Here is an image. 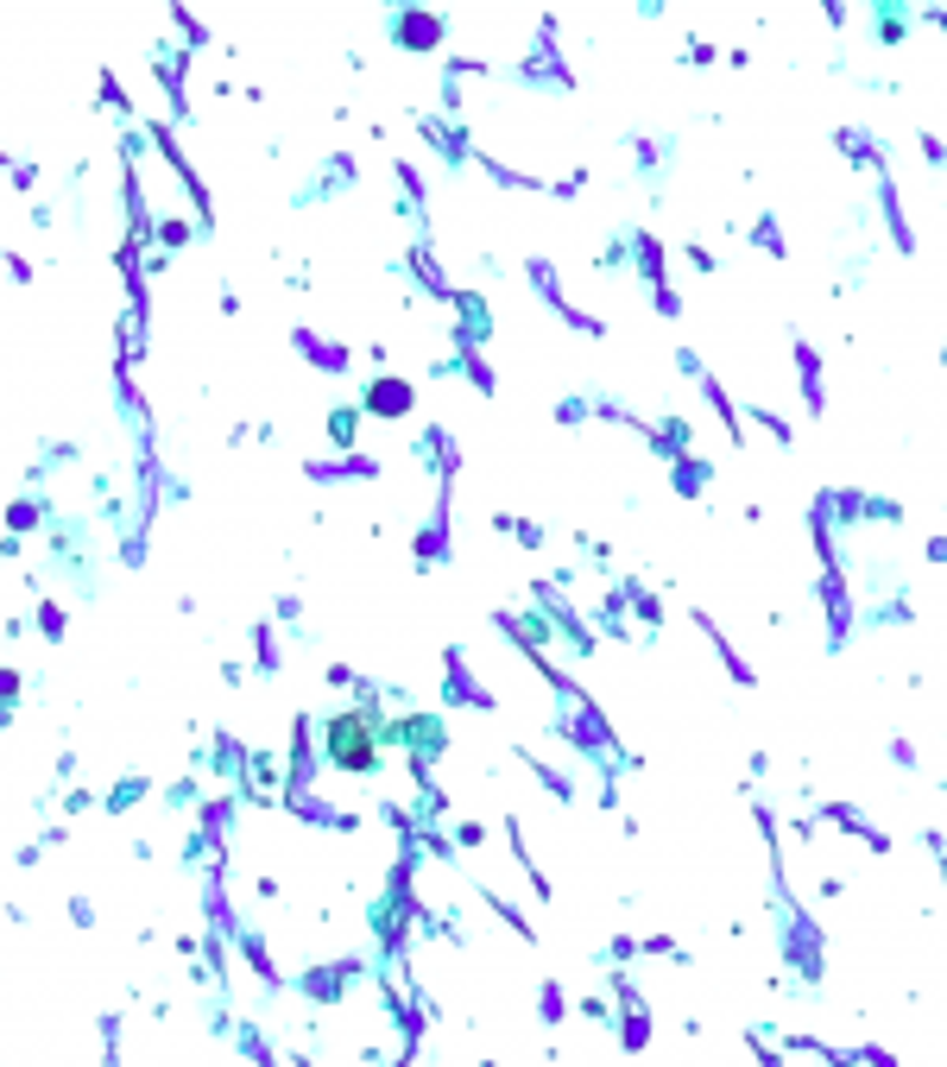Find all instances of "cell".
Listing matches in <instances>:
<instances>
[{
	"mask_svg": "<svg viewBox=\"0 0 947 1067\" xmlns=\"http://www.w3.org/2000/svg\"><path fill=\"white\" fill-rule=\"evenodd\" d=\"M329 759L348 764V771H367V764L380 759V752H373V720H367V714H341V720L329 727Z\"/></svg>",
	"mask_w": 947,
	"mask_h": 1067,
	"instance_id": "1",
	"label": "cell"
}]
</instances>
